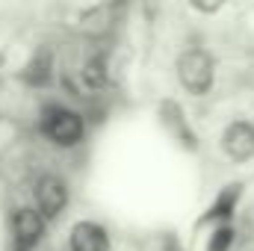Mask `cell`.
<instances>
[{
  "mask_svg": "<svg viewBox=\"0 0 254 251\" xmlns=\"http://www.w3.org/2000/svg\"><path fill=\"white\" fill-rule=\"evenodd\" d=\"M178 77L184 83V89L192 92V95H207L213 89V77H216V68H213V60L207 51L201 48H190L181 54L178 60Z\"/></svg>",
  "mask_w": 254,
  "mask_h": 251,
  "instance_id": "1",
  "label": "cell"
},
{
  "mask_svg": "<svg viewBox=\"0 0 254 251\" xmlns=\"http://www.w3.org/2000/svg\"><path fill=\"white\" fill-rule=\"evenodd\" d=\"M39 127H42L45 139H51L54 145H63V148H71L83 139V119L65 107H48L42 113Z\"/></svg>",
  "mask_w": 254,
  "mask_h": 251,
  "instance_id": "2",
  "label": "cell"
},
{
  "mask_svg": "<svg viewBox=\"0 0 254 251\" xmlns=\"http://www.w3.org/2000/svg\"><path fill=\"white\" fill-rule=\"evenodd\" d=\"M45 216H42V210L36 207H21V210H15V216H12V237H15V249L18 251H30L39 240H42V234H45Z\"/></svg>",
  "mask_w": 254,
  "mask_h": 251,
  "instance_id": "3",
  "label": "cell"
},
{
  "mask_svg": "<svg viewBox=\"0 0 254 251\" xmlns=\"http://www.w3.org/2000/svg\"><path fill=\"white\" fill-rule=\"evenodd\" d=\"M222 148L237 163L252 160L254 157V125L252 122H234V125H228L225 136H222Z\"/></svg>",
  "mask_w": 254,
  "mask_h": 251,
  "instance_id": "4",
  "label": "cell"
},
{
  "mask_svg": "<svg viewBox=\"0 0 254 251\" xmlns=\"http://www.w3.org/2000/svg\"><path fill=\"white\" fill-rule=\"evenodd\" d=\"M36 201H39V210L45 219H57L68 204V189L60 178L54 175H45L39 184H36Z\"/></svg>",
  "mask_w": 254,
  "mask_h": 251,
  "instance_id": "5",
  "label": "cell"
},
{
  "mask_svg": "<svg viewBox=\"0 0 254 251\" xmlns=\"http://www.w3.org/2000/svg\"><path fill=\"white\" fill-rule=\"evenodd\" d=\"M71 251H110V237L98 222H77L68 237Z\"/></svg>",
  "mask_w": 254,
  "mask_h": 251,
  "instance_id": "6",
  "label": "cell"
},
{
  "mask_svg": "<svg viewBox=\"0 0 254 251\" xmlns=\"http://www.w3.org/2000/svg\"><path fill=\"white\" fill-rule=\"evenodd\" d=\"M83 77H86V83H89L92 89H98V86H104V80H107V74H104V60H92V63L86 65V71H83Z\"/></svg>",
  "mask_w": 254,
  "mask_h": 251,
  "instance_id": "7",
  "label": "cell"
},
{
  "mask_svg": "<svg viewBox=\"0 0 254 251\" xmlns=\"http://www.w3.org/2000/svg\"><path fill=\"white\" fill-rule=\"evenodd\" d=\"M48 65H51L48 54H42V57H39V63L30 65V74H27V77H30L33 83H45V80H48Z\"/></svg>",
  "mask_w": 254,
  "mask_h": 251,
  "instance_id": "8",
  "label": "cell"
},
{
  "mask_svg": "<svg viewBox=\"0 0 254 251\" xmlns=\"http://www.w3.org/2000/svg\"><path fill=\"white\" fill-rule=\"evenodd\" d=\"M231 240H234V231L231 228H219L213 234V240H210V251H228Z\"/></svg>",
  "mask_w": 254,
  "mask_h": 251,
  "instance_id": "9",
  "label": "cell"
},
{
  "mask_svg": "<svg viewBox=\"0 0 254 251\" xmlns=\"http://www.w3.org/2000/svg\"><path fill=\"white\" fill-rule=\"evenodd\" d=\"M190 3L198 12H207V15H213V12H219L225 6V0H190Z\"/></svg>",
  "mask_w": 254,
  "mask_h": 251,
  "instance_id": "10",
  "label": "cell"
}]
</instances>
